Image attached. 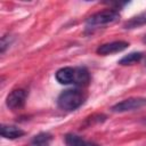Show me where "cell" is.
Wrapping results in <instances>:
<instances>
[{"instance_id":"cell-1","label":"cell","mask_w":146,"mask_h":146,"mask_svg":"<svg viewBox=\"0 0 146 146\" xmlns=\"http://www.w3.org/2000/svg\"><path fill=\"white\" fill-rule=\"evenodd\" d=\"M55 78L60 84L73 86H87L90 81V73L84 66H65L56 71Z\"/></svg>"},{"instance_id":"cell-2","label":"cell","mask_w":146,"mask_h":146,"mask_svg":"<svg viewBox=\"0 0 146 146\" xmlns=\"http://www.w3.org/2000/svg\"><path fill=\"white\" fill-rule=\"evenodd\" d=\"M87 94L78 88L66 89L62 91L57 97V106L63 111H75L84 104Z\"/></svg>"},{"instance_id":"cell-3","label":"cell","mask_w":146,"mask_h":146,"mask_svg":"<svg viewBox=\"0 0 146 146\" xmlns=\"http://www.w3.org/2000/svg\"><path fill=\"white\" fill-rule=\"evenodd\" d=\"M120 18V11L115 8H108L100 10L91 16H89L86 19V29L87 30H94L102 26H105L107 24H112L116 22Z\"/></svg>"},{"instance_id":"cell-4","label":"cell","mask_w":146,"mask_h":146,"mask_svg":"<svg viewBox=\"0 0 146 146\" xmlns=\"http://www.w3.org/2000/svg\"><path fill=\"white\" fill-rule=\"evenodd\" d=\"M146 106V98L145 97H130L123 99L111 107V111L114 113H124L139 110Z\"/></svg>"},{"instance_id":"cell-5","label":"cell","mask_w":146,"mask_h":146,"mask_svg":"<svg viewBox=\"0 0 146 146\" xmlns=\"http://www.w3.org/2000/svg\"><path fill=\"white\" fill-rule=\"evenodd\" d=\"M27 91L23 88H17L11 90L7 98H6V105L10 110H19L25 105L26 98H27Z\"/></svg>"},{"instance_id":"cell-6","label":"cell","mask_w":146,"mask_h":146,"mask_svg":"<svg viewBox=\"0 0 146 146\" xmlns=\"http://www.w3.org/2000/svg\"><path fill=\"white\" fill-rule=\"evenodd\" d=\"M128 47H129V42L123 41V40H117V41H113V42H107V43L100 44L96 49V52L98 55H102V56H107V55L121 52V51L125 50Z\"/></svg>"},{"instance_id":"cell-7","label":"cell","mask_w":146,"mask_h":146,"mask_svg":"<svg viewBox=\"0 0 146 146\" xmlns=\"http://www.w3.org/2000/svg\"><path fill=\"white\" fill-rule=\"evenodd\" d=\"M0 133L3 138L6 139H10V140H14V139H17V138H21L25 135V131L16 125H9V124H2L1 128H0Z\"/></svg>"},{"instance_id":"cell-8","label":"cell","mask_w":146,"mask_h":146,"mask_svg":"<svg viewBox=\"0 0 146 146\" xmlns=\"http://www.w3.org/2000/svg\"><path fill=\"white\" fill-rule=\"evenodd\" d=\"M144 25H146V11L140 13V14L129 18L128 21H125L123 23L122 27L124 30H133V29H138Z\"/></svg>"},{"instance_id":"cell-9","label":"cell","mask_w":146,"mask_h":146,"mask_svg":"<svg viewBox=\"0 0 146 146\" xmlns=\"http://www.w3.org/2000/svg\"><path fill=\"white\" fill-rule=\"evenodd\" d=\"M64 139H65V146H98L94 143L87 141L82 137L74 133H67Z\"/></svg>"},{"instance_id":"cell-10","label":"cell","mask_w":146,"mask_h":146,"mask_svg":"<svg viewBox=\"0 0 146 146\" xmlns=\"http://www.w3.org/2000/svg\"><path fill=\"white\" fill-rule=\"evenodd\" d=\"M51 139H52V137H51L50 133L40 132V133L35 135L32 138V140L30 143V146H49Z\"/></svg>"},{"instance_id":"cell-11","label":"cell","mask_w":146,"mask_h":146,"mask_svg":"<svg viewBox=\"0 0 146 146\" xmlns=\"http://www.w3.org/2000/svg\"><path fill=\"white\" fill-rule=\"evenodd\" d=\"M143 57H144L143 52H140V51H132V52H129L128 55L123 56L117 62V64H120V65H132V64L138 63L139 60H141Z\"/></svg>"},{"instance_id":"cell-12","label":"cell","mask_w":146,"mask_h":146,"mask_svg":"<svg viewBox=\"0 0 146 146\" xmlns=\"http://www.w3.org/2000/svg\"><path fill=\"white\" fill-rule=\"evenodd\" d=\"M11 42H13V36H10V35H3L1 38V44H0V51H1V54H3L6 51V48L9 47Z\"/></svg>"},{"instance_id":"cell-13","label":"cell","mask_w":146,"mask_h":146,"mask_svg":"<svg viewBox=\"0 0 146 146\" xmlns=\"http://www.w3.org/2000/svg\"><path fill=\"white\" fill-rule=\"evenodd\" d=\"M141 41H143V43H145L146 44V34L143 36V39H141Z\"/></svg>"},{"instance_id":"cell-14","label":"cell","mask_w":146,"mask_h":146,"mask_svg":"<svg viewBox=\"0 0 146 146\" xmlns=\"http://www.w3.org/2000/svg\"><path fill=\"white\" fill-rule=\"evenodd\" d=\"M144 123H146V117H145V119H144Z\"/></svg>"},{"instance_id":"cell-15","label":"cell","mask_w":146,"mask_h":146,"mask_svg":"<svg viewBox=\"0 0 146 146\" xmlns=\"http://www.w3.org/2000/svg\"><path fill=\"white\" fill-rule=\"evenodd\" d=\"M145 65H146V63H145Z\"/></svg>"}]
</instances>
